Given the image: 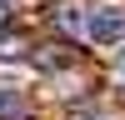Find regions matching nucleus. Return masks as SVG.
<instances>
[{"mask_svg":"<svg viewBox=\"0 0 125 120\" xmlns=\"http://www.w3.org/2000/svg\"><path fill=\"white\" fill-rule=\"evenodd\" d=\"M85 35L95 40V45H120L125 40V10L120 5H100L85 15Z\"/></svg>","mask_w":125,"mask_h":120,"instance_id":"nucleus-1","label":"nucleus"},{"mask_svg":"<svg viewBox=\"0 0 125 120\" xmlns=\"http://www.w3.org/2000/svg\"><path fill=\"white\" fill-rule=\"evenodd\" d=\"M10 110H20V100L15 95H0V115H10Z\"/></svg>","mask_w":125,"mask_h":120,"instance_id":"nucleus-2","label":"nucleus"},{"mask_svg":"<svg viewBox=\"0 0 125 120\" xmlns=\"http://www.w3.org/2000/svg\"><path fill=\"white\" fill-rule=\"evenodd\" d=\"M120 75H125V55H120Z\"/></svg>","mask_w":125,"mask_h":120,"instance_id":"nucleus-3","label":"nucleus"}]
</instances>
